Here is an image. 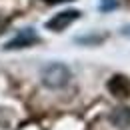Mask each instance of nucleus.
<instances>
[{
	"instance_id": "obj_1",
	"label": "nucleus",
	"mask_w": 130,
	"mask_h": 130,
	"mask_svg": "<svg viewBox=\"0 0 130 130\" xmlns=\"http://www.w3.org/2000/svg\"><path fill=\"white\" fill-rule=\"evenodd\" d=\"M70 78H72V74H70L68 66L62 64V62H52V64H48L42 70V84L52 88V90L64 88L70 82Z\"/></svg>"
},
{
	"instance_id": "obj_2",
	"label": "nucleus",
	"mask_w": 130,
	"mask_h": 130,
	"mask_svg": "<svg viewBox=\"0 0 130 130\" xmlns=\"http://www.w3.org/2000/svg\"><path fill=\"white\" fill-rule=\"evenodd\" d=\"M78 16H80L78 10H64V12L56 14L54 18H50L48 22H46V28H48V30H54V32H60V30H64L66 26H70Z\"/></svg>"
},
{
	"instance_id": "obj_3",
	"label": "nucleus",
	"mask_w": 130,
	"mask_h": 130,
	"mask_svg": "<svg viewBox=\"0 0 130 130\" xmlns=\"http://www.w3.org/2000/svg\"><path fill=\"white\" fill-rule=\"evenodd\" d=\"M108 92L116 98H128L130 96V80L126 76L116 74L108 80Z\"/></svg>"
},
{
	"instance_id": "obj_4",
	"label": "nucleus",
	"mask_w": 130,
	"mask_h": 130,
	"mask_svg": "<svg viewBox=\"0 0 130 130\" xmlns=\"http://www.w3.org/2000/svg\"><path fill=\"white\" fill-rule=\"evenodd\" d=\"M34 42H38V36L34 34L32 28H28V30H24L22 34H18L16 38H12L10 42H6V50H16V48H26V46H30Z\"/></svg>"
},
{
	"instance_id": "obj_5",
	"label": "nucleus",
	"mask_w": 130,
	"mask_h": 130,
	"mask_svg": "<svg viewBox=\"0 0 130 130\" xmlns=\"http://www.w3.org/2000/svg\"><path fill=\"white\" fill-rule=\"evenodd\" d=\"M110 122L116 128H130V108L128 106H118L110 114Z\"/></svg>"
},
{
	"instance_id": "obj_6",
	"label": "nucleus",
	"mask_w": 130,
	"mask_h": 130,
	"mask_svg": "<svg viewBox=\"0 0 130 130\" xmlns=\"http://www.w3.org/2000/svg\"><path fill=\"white\" fill-rule=\"evenodd\" d=\"M114 6H116L114 0H102V6H100V8H102V10H110V8H114Z\"/></svg>"
}]
</instances>
